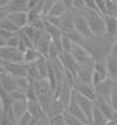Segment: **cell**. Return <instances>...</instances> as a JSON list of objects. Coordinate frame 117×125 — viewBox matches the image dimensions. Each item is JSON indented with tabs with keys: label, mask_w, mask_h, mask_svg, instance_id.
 <instances>
[{
	"label": "cell",
	"mask_w": 117,
	"mask_h": 125,
	"mask_svg": "<svg viewBox=\"0 0 117 125\" xmlns=\"http://www.w3.org/2000/svg\"><path fill=\"white\" fill-rule=\"evenodd\" d=\"M96 105L98 106V109L101 110V112L106 117V119L109 120V122H112L116 111L112 108V105L110 104V102H109V101H104V99H97Z\"/></svg>",
	"instance_id": "5bb4252c"
},
{
	"label": "cell",
	"mask_w": 117,
	"mask_h": 125,
	"mask_svg": "<svg viewBox=\"0 0 117 125\" xmlns=\"http://www.w3.org/2000/svg\"><path fill=\"white\" fill-rule=\"evenodd\" d=\"M49 123L50 125H66V120H64L63 114L49 116Z\"/></svg>",
	"instance_id": "4316f807"
},
{
	"label": "cell",
	"mask_w": 117,
	"mask_h": 125,
	"mask_svg": "<svg viewBox=\"0 0 117 125\" xmlns=\"http://www.w3.org/2000/svg\"><path fill=\"white\" fill-rule=\"evenodd\" d=\"M74 25H75V31H76L83 39L91 38V36L94 35L93 32H91V29H90L88 20L85 19V16H84L83 14H80V15L75 16Z\"/></svg>",
	"instance_id": "ba28073f"
},
{
	"label": "cell",
	"mask_w": 117,
	"mask_h": 125,
	"mask_svg": "<svg viewBox=\"0 0 117 125\" xmlns=\"http://www.w3.org/2000/svg\"><path fill=\"white\" fill-rule=\"evenodd\" d=\"M73 93H74V97H75V99H76L77 104L80 105V108L82 109V111L84 112V115H85V116L90 119V122H91L96 103H94L93 101H90V99H88V98H85L84 96H82V95L75 93L74 90H73Z\"/></svg>",
	"instance_id": "9c48e42d"
},
{
	"label": "cell",
	"mask_w": 117,
	"mask_h": 125,
	"mask_svg": "<svg viewBox=\"0 0 117 125\" xmlns=\"http://www.w3.org/2000/svg\"><path fill=\"white\" fill-rule=\"evenodd\" d=\"M8 96H10L12 102H22V101H27V94H26V91H22V90L13 91V93L8 94Z\"/></svg>",
	"instance_id": "cb8c5ba5"
},
{
	"label": "cell",
	"mask_w": 117,
	"mask_h": 125,
	"mask_svg": "<svg viewBox=\"0 0 117 125\" xmlns=\"http://www.w3.org/2000/svg\"><path fill=\"white\" fill-rule=\"evenodd\" d=\"M73 5L75 10L84 11L85 10V0H73Z\"/></svg>",
	"instance_id": "1f68e13d"
},
{
	"label": "cell",
	"mask_w": 117,
	"mask_h": 125,
	"mask_svg": "<svg viewBox=\"0 0 117 125\" xmlns=\"http://www.w3.org/2000/svg\"><path fill=\"white\" fill-rule=\"evenodd\" d=\"M75 93L80 94L88 98L90 101H93L94 103L97 102V93H96V88L93 84H87V83H80V82H75L74 84V89Z\"/></svg>",
	"instance_id": "52a82bcc"
},
{
	"label": "cell",
	"mask_w": 117,
	"mask_h": 125,
	"mask_svg": "<svg viewBox=\"0 0 117 125\" xmlns=\"http://www.w3.org/2000/svg\"><path fill=\"white\" fill-rule=\"evenodd\" d=\"M96 5H97V11H98V13H100L101 15H103V16L108 15L106 0H96Z\"/></svg>",
	"instance_id": "f546056e"
},
{
	"label": "cell",
	"mask_w": 117,
	"mask_h": 125,
	"mask_svg": "<svg viewBox=\"0 0 117 125\" xmlns=\"http://www.w3.org/2000/svg\"><path fill=\"white\" fill-rule=\"evenodd\" d=\"M28 112L36 119H40L47 115L39 101H28Z\"/></svg>",
	"instance_id": "e0dca14e"
},
{
	"label": "cell",
	"mask_w": 117,
	"mask_h": 125,
	"mask_svg": "<svg viewBox=\"0 0 117 125\" xmlns=\"http://www.w3.org/2000/svg\"><path fill=\"white\" fill-rule=\"evenodd\" d=\"M33 118H34L33 116L29 114V112H27V114H25L22 117L20 118V119L18 120L17 125H28V124H29V122L33 119Z\"/></svg>",
	"instance_id": "4dcf8cb0"
},
{
	"label": "cell",
	"mask_w": 117,
	"mask_h": 125,
	"mask_svg": "<svg viewBox=\"0 0 117 125\" xmlns=\"http://www.w3.org/2000/svg\"><path fill=\"white\" fill-rule=\"evenodd\" d=\"M114 83L111 78H106L100 83L96 87V93H97V99H104V101H110V96L112 93Z\"/></svg>",
	"instance_id": "30bf717a"
},
{
	"label": "cell",
	"mask_w": 117,
	"mask_h": 125,
	"mask_svg": "<svg viewBox=\"0 0 117 125\" xmlns=\"http://www.w3.org/2000/svg\"><path fill=\"white\" fill-rule=\"evenodd\" d=\"M94 70L96 71V73H98L101 76L103 77V80L109 78V74H108V69H106V61H95Z\"/></svg>",
	"instance_id": "7402d4cb"
},
{
	"label": "cell",
	"mask_w": 117,
	"mask_h": 125,
	"mask_svg": "<svg viewBox=\"0 0 117 125\" xmlns=\"http://www.w3.org/2000/svg\"><path fill=\"white\" fill-rule=\"evenodd\" d=\"M21 34L22 35H25V36H27L28 39H31L32 41H35V39H36V35H38V33H39V31L36 29L35 27H33V26H31V25H27L25 28H22L21 29Z\"/></svg>",
	"instance_id": "603a6c76"
},
{
	"label": "cell",
	"mask_w": 117,
	"mask_h": 125,
	"mask_svg": "<svg viewBox=\"0 0 117 125\" xmlns=\"http://www.w3.org/2000/svg\"><path fill=\"white\" fill-rule=\"evenodd\" d=\"M68 13V8L67 6L64 5V1L63 0H56L54 2V5L52 7V10L49 12V15L52 18H62Z\"/></svg>",
	"instance_id": "2e32d148"
},
{
	"label": "cell",
	"mask_w": 117,
	"mask_h": 125,
	"mask_svg": "<svg viewBox=\"0 0 117 125\" xmlns=\"http://www.w3.org/2000/svg\"><path fill=\"white\" fill-rule=\"evenodd\" d=\"M64 120H66V125H84L80 119H77L76 117H74L73 115H70L68 111H66L64 114Z\"/></svg>",
	"instance_id": "484cf974"
},
{
	"label": "cell",
	"mask_w": 117,
	"mask_h": 125,
	"mask_svg": "<svg viewBox=\"0 0 117 125\" xmlns=\"http://www.w3.org/2000/svg\"><path fill=\"white\" fill-rule=\"evenodd\" d=\"M0 31H5V32H10L13 34H20L21 29L17 27L11 20H8L7 18H2L0 19Z\"/></svg>",
	"instance_id": "d6986e66"
},
{
	"label": "cell",
	"mask_w": 117,
	"mask_h": 125,
	"mask_svg": "<svg viewBox=\"0 0 117 125\" xmlns=\"http://www.w3.org/2000/svg\"><path fill=\"white\" fill-rule=\"evenodd\" d=\"M85 8L87 10H91V11H97L96 0H85Z\"/></svg>",
	"instance_id": "d6a6232c"
},
{
	"label": "cell",
	"mask_w": 117,
	"mask_h": 125,
	"mask_svg": "<svg viewBox=\"0 0 117 125\" xmlns=\"http://www.w3.org/2000/svg\"><path fill=\"white\" fill-rule=\"evenodd\" d=\"M114 40H115V43H117V34L115 35V38H114Z\"/></svg>",
	"instance_id": "e575fe53"
},
{
	"label": "cell",
	"mask_w": 117,
	"mask_h": 125,
	"mask_svg": "<svg viewBox=\"0 0 117 125\" xmlns=\"http://www.w3.org/2000/svg\"><path fill=\"white\" fill-rule=\"evenodd\" d=\"M41 57H42V56L40 55V53L35 48L27 49V50L23 53V60H25V63H27V64L36 63Z\"/></svg>",
	"instance_id": "ffe728a7"
},
{
	"label": "cell",
	"mask_w": 117,
	"mask_h": 125,
	"mask_svg": "<svg viewBox=\"0 0 117 125\" xmlns=\"http://www.w3.org/2000/svg\"><path fill=\"white\" fill-rule=\"evenodd\" d=\"M28 69L29 64L27 63H4L1 62V71H5L8 75L20 78V77H28Z\"/></svg>",
	"instance_id": "5b68a950"
},
{
	"label": "cell",
	"mask_w": 117,
	"mask_h": 125,
	"mask_svg": "<svg viewBox=\"0 0 117 125\" xmlns=\"http://www.w3.org/2000/svg\"><path fill=\"white\" fill-rule=\"evenodd\" d=\"M52 42H53V39L46 31H39L38 35H36V39L34 41V46H35V49L40 53V55L42 57L47 59L48 55H49V49L50 46H52Z\"/></svg>",
	"instance_id": "3957f363"
},
{
	"label": "cell",
	"mask_w": 117,
	"mask_h": 125,
	"mask_svg": "<svg viewBox=\"0 0 117 125\" xmlns=\"http://www.w3.org/2000/svg\"><path fill=\"white\" fill-rule=\"evenodd\" d=\"M106 11H108V15H117V1H112V0H106Z\"/></svg>",
	"instance_id": "83f0119b"
},
{
	"label": "cell",
	"mask_w": 117,
	"mask_h": 125,
	"mask_svg": "<svg viewBox=\"0 0 117 125\" xmlns=\"http://www.w3.org/2000/svg\"><path fill=\"white\" fill-rule=\"evenodd\" d=\"M109 102L112 105V108L115 109V111H117V82L114 83V88H112V93Z\"/></svg>",
	"instance_id": "f1b7e54d"
},
{
	"label": "cell",
	"mask_w": 117,
	"mask_h": 125,
	"mask_svg": "<svg viewBox=\"0 0 117 125\" xmlns=\"http://www.w3.org/2000/svg\"><path fill=\"white\" fill-rule=\"evenodd\" d=\"M106 35L110 38H115L117 34V18L114 15H106Z\"/></svg>",
	"instance_id": "ac0fdd59"
},
{
	"label": "cell",
	"mask_w": 117,
	"mask_h": 125,
	"mask_svg": "<svg viewBox=\"0 0 117 125\" xmlns=\"http://www.w3.org/2000/svg\"><path fill=\"white\" fill-rule=\"evenodd\" d=\"M110 123L106 119V117L101 112L97 105H95L94 114H93V119H91V125H108Z\"/></svg>",
	"instance_id": "44dd1931"
},
{
	"label": "cell",
	"mask_w": 117,
	"mask_h": 125,
	"mask_svg": "<svg viewBox=\"0 0 117 125\" xmlns=\"http://www.w3.org/2000/svg\"><path fill=\"white\" fill-rule=\"evenodd\" d=\"M108 125H117V124H114L112 122H110V123H109V124H108Z\"/></svg>",
	"instance_id": "d590c367"
},
{
	"label": "cell",
	"mask_w": 117,
	"mask_h": 125,
	"mask_svg": "<svg viewBox=\"0 0 117 125\" xmlns=\"http://www.w3.org/2000/svg\"><path fill=\"white\" fill-rule=\"evenodd\" d=\"M0 82H1V90H4L7 94H11L13 91L19 90L17 84V78L8 75L5 71H1V80H0Z\"/></svg>",
	"instance_id": "7c38bea8"
},
{
	"label": "cell",
	"mask_w": 117,
	"mask_h": 125,
	"mask_svg": "<svg viewBox=\"0 0 117 125\" xmlns=\"http://www.w3.org/2000/svg\"><path fill=\"white\" fill-rule=\"evenodd\" d=\"M8 20H11L17 27H19L20 29L25 28L28 25V14L27 12H17V13H11L7 14L6 16Z\"/></svg>",
	"instance_id": "4fadbf2b"
},
{
	"label": "cell",
	"mask_w": 117,
	"mask_h": 125,
	"mask_svg": "<svg viewBox=\"0 0 117 125\" xmlns=\"http://www.w3.org/2000/svg\"><path fill=\"white\" fill-rule=\"evenodd\" d=\"M0 60L4 63H25L23 53L18 48L1 47L0 48Z\"/></svg>",
	"instance_id": "277c9868"
},
{
	"label": "cell",
	"mask_w": 117,
	"mask_h": 125,
	"mask_svg": "<svg viewBox=\"0 0 117 125\" xmlns=\"http://www.w3.org/2000/svg\"><path fill=\"white\" fill-rule=\"evenodd\" d=\"M12 112L14 119L19 120L25 114L28 112V101H22V102H13L12 105Z\"/></svg>",
	"instance_id": "9a60e30c"
},
{
	"label": "cell",
	"mask_w": 117,
	"mask_h": 125,
	"mask_svg": "<svg viewBox=\"0 0 117 125\" xmlns=\"http://www.w3.org/2000/svg\"><path fill=\"white\" fill-rule=\"evenodd\" d=\"M67 111L70 115H73L74 117H76L77 119L81 120L84 125H91L90 119L84 115V112L82 111V109L80 108V105H78L77 102H76V99L74 97V93H73L72 101H70V103H69V105H68V108H67Z\"/></svg>",
	"instance_id": "8fae6325"
},
{
	"label": "cell",
	"mask_w": 117,
	"mask_h": 125,
	"mask_svg": "<svg viewBox=\"0 0 117 125\" xmlns=\"http://www.w3.org/2000/svg\"><path fill=\"white\" fill-rule=\"evenodd\" d=\"M0 125H17V122L13 119L10 115L1 111L0 112Z\"/></svg>",
	"instance_id": "d4e9b609"
},
{
	"label": "cell",
	"mask_w": 117,
	"mask_h": 125,
	"mask_svg": "<svg viewBox=\"0 0 117 125\" xmlns=\"http://www.w3.org/2000/svg\"><path fill=\"white\" fill-rule=\"evenodd\" d=\"M106 64L109 74V78L114 82H117V43L114 42L111 50L106 59Z\"/></svg>",
	"instance_id": "8992f818"
},
{
	"label": "cell",
	"mask_w": 117,
	"mask_h": 125,
	"mask_svg": "<svg viewBox=\"0 0 117 125\" xmlns=\"http://www.w3.org/2000/svg\"><path fill=\"white\" fill-rule=\"evenodd\" d=\"M70 54L81 67H94L95 60L87 47H83L82 44L78 43H73Z\"/></svg>",
	"instance_id": "7a4b0ae2"
},
{
	"label": "cell",
	"mask_w": 117,
	"mask_h": 125,
	"mask_svg": "<svg viewBox=\"0 0 117 125\" xmlns=\"http://www.w3.org/2000/svg\"><path fill=\"white\" fill-rule=\"evenodd\" d=\"M83 15L88 20V23L90 26V29L94 35L97 36H103L106 35V21L104 16L101 15L97 11H91V10H84Z\"/></svg>",
	"instance_id": "6da1fadb"
},
{
	"label": "cell",
	"mask_w": 117,
	"mask_h": 125,
	"mask_svg": "<svg viewBox=\"0 0 117 125\" xmlns=\"http://www.w3.org/2000/svg\"><path fill=\"white\" fill-rule=\"evenodd\" d=\"M112 123H114V124H117V111L115 112V116H114V119H112Z\"/></svg>",
	"instance_id": "836d02e7"
}]
</instances>
